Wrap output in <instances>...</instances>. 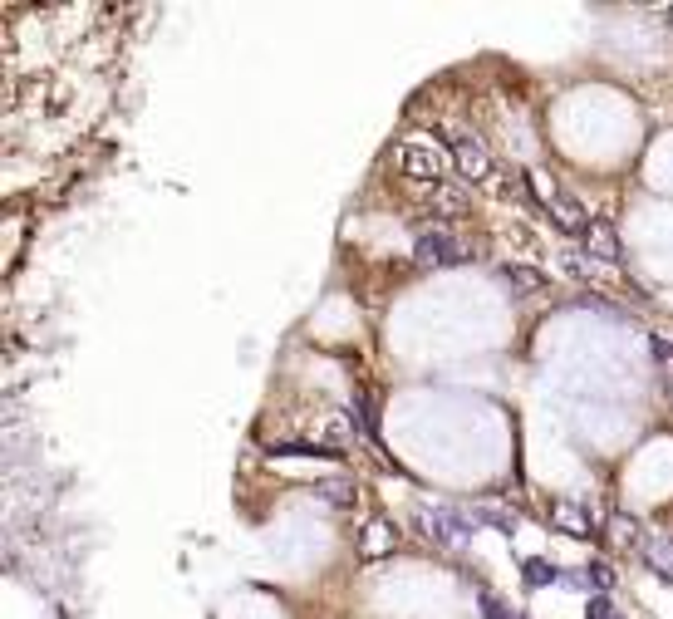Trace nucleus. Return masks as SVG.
<instances>
[{
  "label": "nucleus",
  "instance_id": "3",
  "mask_svg": "<svg viewBox=\"0 0 673 619\" xmlns=\"http://www.w3.org/2000/svg\"><path fill=\"white\" fill-rule=\"evenodd\" d=\"M398 163H403V172H408L413 182H428V187H443V158H438L433 148H418V143H408V148L398 153Z\"/></svg>",
  "mask_w": 673,
  "mask_h": 619
},
{
  "label": "nucleus",
  "instance_id": "22",
  "mask_svg": "<svg viewBox=\"0 0 673 619\" xmlns=\"http://www.w3.org/2000/svg\"><path fill=\"white\" fill-rule=\"evenodd\" d=\"M669 25H673V10H669Z\"/></svg>",
  "mask_w": 673,
  "mask_h": 619
},
{
  "label": "nucleus",
  "instance_id": "13",
  "mask_svg": "<svg viewBox=\"0 0 673 619\" xmlns=\"http://www.w3.org/2000/svg\"><path fill=\"white\" fill-rule=\"evenodd\" d=\"M521 575H526V585H531V590H541V585H556V580H561V565H551V561H541V556H531V561L521 565Z\"/></svg>",
  "mask_w": 673,
  "mask_h": 619
},
{
  "label": "nucleus",
  "instance_id": "17",
  "mask_svg": "<svg viewBox=\"0 0 673 619\" xmlns=\"http://www.w3.org/2000/svg\"><path fill=\"white\" fill-rule=\"evenodd\" d=\"M585 619H624L615 610V600L610 595H590V605H585Z\"/></svg>",
  "mask_w": 673,
  "mask_h": 619
},
{
  "label": "nucleus",
  "instance_id": "20",
  "mask_svg": "<svg viewBox=\"0 0 673 619\" xmlns=\"http://www.w3.org/2000/svg\"><path fill=\"white\" fill-rule=\"evenodd\" d=\"M349 492H354V487H344V482H325V487H320V497H325V502H335V507H349V502H354Z\"/></svg>",
  "mask_w": 673,
  "mask_h": 619
},
{
  "label": "nucleus",
  "instance_id": "23",
  "mask_svg": "<svg viewBox=\"0 0 673 619\" xmlns=\"http://www.w3.org/2000/svg\"><path fill=\"white\" fill-rule=\"evenodd\" d=\"M669 398H673V389H669Z\"/></svg>",
  "mask_w": 673,
  "mask_h": 619
},
{
  "label": "nucleus",
  "instance_id": "4",
  "mask_svg": "<svg viewBox=\"0 0 673 619\" xmlns=\"http://www.w3.org/2000/svg\"><path fill=\"white\" fill-rule=\"evenodd\" d=\"M580 241H585V256L600 261V266H619V261H624V251H619V231L610 222H590V231H585Z\"/></svg>",
  "mask_w": 673,
  "mask_h": 619
},
{
  "label": "nucleus",
  "instance_id": "5",
  "mask_svg": "<svg viewBox=\"0 0 673 619\" xmlns=\"http://www.w3.org/2000/svg\"><path fill=\"white\" fill-rule=\"evenodd\" d=\"M418 526H423V536L428 541H438V546H452L462 531H467V521L457 516V511H418Z\"/></svg>",
  "mask_w": 673,
  "mask_h": 619
},
{
  "label": "nucleus",
  "instance_id": "14",
  "mask_svg": "<svg viewBox=\"0 0 673 619\" xmlns=\"http://www.w3.org/2000/svg\"><path fill=\"white\" fill-rule=\"evenodd\" d=\"M649 354H654L659 369L673 374V330H654V335H649Z\"/></svg>",
  "mask_w": 673,
  "mask_h": 619
},
{
  "label": "nucleus",
  "instance_id": "11",
  "mask_svg": "<svg viewBox=\"0 0 673 619\" xmlns=\"http://www.w3.org/2000/svg\"><path fill=\"white\" fill-rule=\"evenodd\" d=\"M472 521H477V526H492V531H502V536H516V526H521V516L506 507H472Z\"/></svg>",
  "mask_w": 673,
  "mask_h": 619
},
{
  "label": "nucleus",
  "instance_id": "2",
  "mask_svg": "<svg viewBox=\"0 0 673 619\" xmlns=\"http://www.w3.org/2000/svg\"><path fill=\"white\" fill-rule=\"evenodd\" d=\"M448 148H452V168H457L462 182H487V177H492V153H487L477 138L457 133V138H448Z\"/></svg>",
  "mask_w": 673,
  "mask_h": 619
},
{
  "label": "nucleus",
  "instance_id": "9",
  "mask_svg": "<svg viewBox=\"0 0 673 619\" xmlns=\"http://www.w3.org/2000/svg\"><path fill=\"white\" fill-rule=\"evenodd\" d=\"M393 546H398V536H393L389 521H369V526L359 531V556H364V561H379V556H389Z\"/></svg>",
  "mask_w": 673,
  "mask_h": 619
},
{
  "label": "nucleus",
  "instance_id": "18",
  "mask_svg": "<svg viewBox=\"0 0 673 619\" xmlns=\"http://www.w3.org/2000/svg\"><path fill=\"white\" fill-rule=\"evenodd\" d=\"M462 202H467V197H462L457 187H433V207H438V212H462Z\"/></svg>",
  "mask_w": 673,
  "mask_h": 619
},
{
  "label": "nucleus",
  "instance_id": "7",
  "mask_svg": "<svg viewBox=\"0 0 673 619\" xmlns=\"http://www.w3.org/2000/svg\"><path fill=\"white\" fill-rule=\"evenodd\" d=\"M639 551H644L649 570H654L659 580H669V585H673V536H669V531H654V536H644V541H639Z\"/></svg>",
  "mask_w": 673,
  "mask_h": 619
},
{
  "label": "nucleus",
  "instance_id": "6",
  "mask_svg": "<svg viewBox=\"0 0 673 619\" xmlns=\"http://www.w3.org/2000/svg\"><path fill=\"white\" fill-rule=\"evenodd\" d=\"M546 212H551V222L561 226V231H570V236H585V231H590V217H585V207H580L570 192H551Z\"/></svg>",
  "mask_w": 673,
  "mask_h": 619
},
{
  "label": "nucleus",
  "instance_id": "8",
  "mask_svg": "<svg viewBox=\"0 0 673 619\" xmlns=\"http://www.w3.org/2000/svg\"><path fill=\"white\" fill-rule=\"evenodd\" d=\"M551 526L556 531H565V536H575V541H585L590 531H595V521H590V511H580L575 502H551Z\"/></svg>",
  "mask_w": 673,
  "mask_h": 619
},
{
  "label": "nucleus",
  "instance_id": "10",
  "mask_svg": "<svg viewBox=\"0 0 673 619\" xmlns=\"http://www.w3.org/2000/svg\"><path fill=\"white\" fill-rule=\"evenodd\" d=\"M502 276L511 290H521V295H546L551 290V276L546 271H531V266H502Z\"/></svg>",
  "mask_w": 673,
  "mask_h": 619
},
{
  "label": "nucleus",
  "instance_id": "15",
  "mask_svg": "<svg viewBox=\"0 0 673 619\" xmlns=\"http://www.w3.org/2000/svg\"><path fill=\"white\" fill-rule=\"evenodd\" d=\"M354 403H359V423L369 428V438H379V398L369 394V389H359Z\"/></svg>",
  "mask_w": 673,
  "mask_h": 619
},
{
  "label": "nucleus",
  "instance_id": "16",
  "mask_svg": "<svg viewBox=\"0 0 673 619\" xmlns=\"http://www.w3.org/2000/svg\"><path fill=\"white\" fill-rule=\"evenodd\" d=\"M585 580L605 595V590H615V565H610V561H590V565H585Z\"/></svg>",
  "mask_w": 673,
  "mask_h": 619
},
{
  "label": "nucleus",
  "instance_id": "1",
  "mask_svg": "<svg viewBox=\"0 0 673 619\" xmlns=\"http://www.w3.org/2000/svg\"><path fill=\"white\" fill-rule=\"evenodd\" d=\"M413 256H418V266H457V261H467V246H462L452 231L433 226V231H423V236H418Z\"/></svg>",
  "mask_w": 673,
  "mask_h": 619
},
{
  "label": "nucleus",
  "instance_id": "21",
  "mask_svg": "<svg viewBox=\"0 0 673 619\" xmlns=\"http://www.w3.org/2000/svg\"><path fill=\"white\" fill-rule=\"evenodd\" d=\"M615 536L619 541H634V536H639V521H634V516H615Z\"/></svg>",
  "mask_w": 673,
  "mask_h": 619
},
{
  "label": "nucleus",
  "instance_id": "19",
  "mask_svg": "<svg viewBox=\"0 0 673 619\" xmlns=\"http://www.w3.org/2000/svg\"><path fill=\"white\" fill-rule=\"evenodd\" d=\"M482 615L487 619H516V610H506V600H497L492 590H482Z\"/></svg>",
  "mask_w": 673,
  "mask_h": 619
},
{
  "label": "nucleus",
  "instance_id": "12",
  "mask_svg": "<svg viewBox=\"0 0 673 619\" xmlns=\"http://www.w3.org/2000/svg\"><path fill=\"white\" fill-rule=\"evenodd\" d=\"M497 192H502L506 202H521V207H541V202L531 197V177H526V172H502Z\"/></svg>",
  "mask_w": 673,
  "mask_h": 619
}]
</instances>
